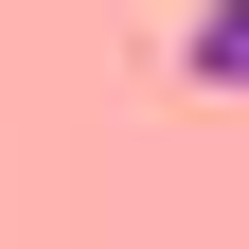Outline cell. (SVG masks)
<instances>
[{
    "mask_svg": "<svg viewBox=\"0 0 249 249\" xmlns=\"http://www.w3.org/2000/svg\"><path fill=\"white\" fill-rule=\"evenodd\" d=\"M178 71L196 89H249V0H196V18H178Z\"/></svg>",
    "mask_w": 249,
    "mask_h": 249,
    "instance_id": "6da1fadb",
    "label": "cell"
}]
</instances>
